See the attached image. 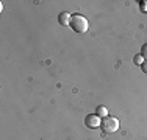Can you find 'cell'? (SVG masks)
<instances>
[{"label":"cell","instance_id":"6da1fadb","mask_svg":"<svg viewBox=\"0 0 147 140\" xmlns=\"http://www.w3.org/2000/svg\"><path fill=\"white\" fill-rule=\"evenodd\" d=\"M69 27H71L75 33H86L88 28H89V23H88V20H86L85 16H82L80 13H75V14H72V17H71Z\"/></svg>","mask_w":147,"mask_h":140},{"label":"cell","instance_id":"7a4b0ae2","mask_svg":"<svg viewBox=\"0 0 147 140\" xmlns=\"http://www.w3.org/2000/svg\"><path fill=\"white\" fill-rule=\"evenodd\" d=\"M100 126H102L103 132H107V134H111V132H116L117 128H119V120L114 117H105L102 120V123H100Z\"/></svg>","mask_w":147,"mask_h":140},{"label":"cell","instance_id":"3957f363","mask_svg":"<svg viewBox=\"0 0 147 140\" xmlns=\"http://www.w3.org/2000/svg\"><path fill=\"white\" fill-rule=\"evenodd\" d=\"M100 123L102 121H100V117L97 114H89L85 117V126L89 129H97L100 126Z\"/></svg>","mask_w":147,"mask_h":140},{"label":"cell","instance_id":"277c9868","mask_svg":"<svg viewBox=\"0 0 147 140\" xmlns=\"http://www.w3.org/2000/svg\"><path fill=\"white\" fill-rule=\"evenodd\" d=\"M71 17H72V14L71 13H67V11H63V13H59V16H58V22L61 23V25H69L71 23Z\"/></svg>","mask_w":147,"mask_h":140},{"label":"cell","instance_id":"5b68a950","mask_svg":"<svg viewBox=\"0 0 147 140\" xmlns=\"http://www.w3.org/2000/svg\"><path fill=\"white\" fill-rule=\"evenodd\" d=\"M96 114L99 115V117L105 118V117H108V109H107L105 106H97V109H96Z\"/></svg>","mask_w":147,"mask_h":140},{"label":"cell","instance_id":"8992f818","mask_svg":"<svg viewBox=\"0 0 147 140\" xmlns=\"http://www.w3.org/2000/svg\"><path fill=\"white\" fill-rule=\"evenodd\" d=\"M133 62H135L136 65H139V67H141V64L144 62V58H142L141 55H136L135 58H133Z\"/></svg>","mask_w":147,"mask_h":140},{"label":"cell","instance_id":"52a82bcc","mask_svg":"<svg viewBox=\"0 0 147 140\" xmlns=\"http://www.w3.org/2000/svg\"><path fill=\"white\" fill-rule=\"evenodd\" d=\"M139 55H141L142 58H144V61H147V42L141 47V53H139Z\"/></svg>","mask_w":147,"mask_h":140},{"label":"cell","instance_id":"ba28073f","mask_svg":"<svg viewBox=\"0 0 147 140\" xmlns=\"http://www.w3.org/2000/svg\"><path fill=\"white\" fill-rule=\"evenodd\" d=\"M141 70H142V72H144L146 75H147V61H144V62L141 64Z\"/></svg>","mask_w":147,"mask_h":140}]
</instances>
